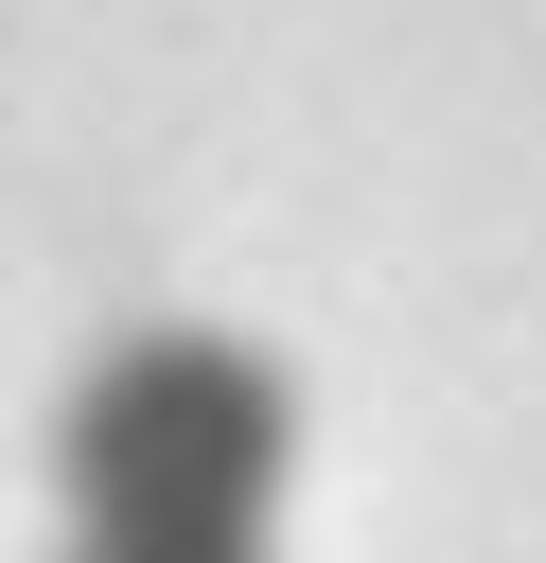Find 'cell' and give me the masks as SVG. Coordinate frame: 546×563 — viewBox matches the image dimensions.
<instances>
[{
  "instance_id": "cell-1",
  "label": "cell",
  "mask_w": 546,
  "mask_h": 563,
  "mask_svg": "<svg viewBox=\"0 0 546 563\" xmlns=\"http://www.w3.org/2000/svg\"><path fill=\"white\" fill-rule=\"evenodd\" d=\"M299 545V369L229 317H141L70 369L35 563H282Z\"/></svg>"
}]
</instances>
